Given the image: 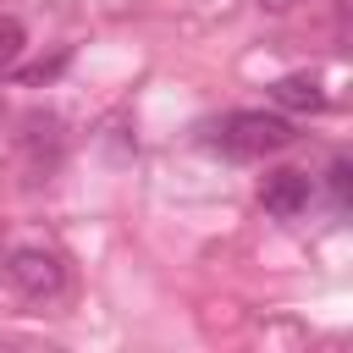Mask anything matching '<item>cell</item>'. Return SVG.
<instances>
[{
	"label": "cell",
	"mask_w": 353,
	"mask_h": 353,
	"mask_svg": "<svg viewBox=\"0 0 353 353\" xmlns=\"http://www.w3.org/2000/svg\"><path fill=\"white\" fill-rule=\"evenodd\" d=\"M298 138V127L276 110H232L221 121V149L237 160H259V154H281Z\"/></svg>",
	"instance_id": "6da1fadb"
},
{
	"label": "cell",
	"mask_w": 353,
	"mask_h": 353,
	"mask_svg": "<svg viewBox=\"0 0 353 353\" xmlns=\"http://www.w3.org/2000/svg\"><path fill=\"white\" fill-rule=\"evenodd\" d=\"M0 270H6V281H11L22 298H33V303H44V298H61V287H66V265H61V254H50V248H33V243L11 248V254L0 259Z\"/></svg>",
	"instance_id": "7a4b0ae2"
},
{
	"label": "cell",
	"mask_w": 353,
	"mask_h": 353,
	"mask_svg": "<svg viewBox=\"0 0 353 353\" xmlns=\"http://www.w3.org/2000/svg\"><path fill=\"white\" fill-rule=\"evenodd\" d=\"M259 204H265L276 221H292V215H303V210H309V176H303V171H292V165L270 171V176L259 182Z\"/></svg>",
	"instance_id": "3957f363"
},
{
	"label": "cell",
	"mask_w": 353,
	"mask_h": 353,
	"mask_svg": "<svg viewBox=\"0 0 353 353\" xmlns=\"http://www.w3.org/2000/svg\"><path fill=\"white\" fill-rule=\"evenodd\" d=\"M270 105L309 116V110H325V88H320L309 72H292V77H276V83H270Z\"/></svg>",
	"instance_id": "277c9868"
},
{
	"label": "cell",
	"mask_w": 353,
	"mask_h": 353,
	"mask_svg": "<svg viewBox=\"0 0 353 353\" xmlns=\"http://www.w3.org/2000/svg\"><path fill=\"white\" fill-rule=\"evenodd\" d=\"M22 50H28V33H22V22H11V17H0V72H11Z\"/></svg>",
	"instance_id": "5b68a950"
},
{
	"label": "cell",
	"mask_w": 353,
	"mask_h": 353,
	"mask_svg": "<svg viewBox=\"0 0 353 353\" xmlns=\"http://www.w3.org/2000/svg\"><path fill=\"white\" fill-rule=\"evenodd\" d=\"M347 176H353V165L336 154L331 160V171H325V182H331V199H336V210H347Z\"/></svg>",
	"instance_id": "8992f818"
},
{
	"label": "cell",
	"mask_w": 353,
	"mask_h": 353,
	"mask_svg": "<svg viewBox=\"0 0 353 353\" xmlns=\"http://www.w3.org/2000/svg\"><path fill=\"white\" fill-rule=\"evenodd\" d=\"M259 6H265V11H292L298 0H259Z\"/></svg>",
	"instance_id": "52a82bcc"
}]
</instances>
